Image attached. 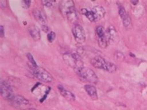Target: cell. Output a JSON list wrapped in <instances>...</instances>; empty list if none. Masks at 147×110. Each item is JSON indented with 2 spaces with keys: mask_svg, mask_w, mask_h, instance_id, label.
Wrapping results in <instances>:
<instances>
[{
  "mask_svg": "<svg viewBox=\"0 0 147 110\" xmlns=\"http://www.w3.org/2000/svg\"><path fill=\"white\" fill-rule=\"evenodd\" d=\"M92 12L94 14L95 22L100 20L104 17L105 15V10L101 6H96L92 9Z\"/></svg>",
  "mask_w": 147,
  "mask_h": 110,
  "instance_id": "8",
  "label": "cell"
},
{
  "mask_svg": "<svg viewBox=\"0 0 147 110\" xmlns=\"http://www.w3.org/2000/svg\"><path fill=\"white\" fill-rule=\"evenodd\" d=\"M58 89L59 90V92L61 95L65 97L66 99H67L69 101H74L75 100V95L71 92H69V90H66L62 85H58Z\"/></svg>",
  "mask_w": 147,
  "mask_h": 110,
  "instance_id": "9",
  "label": "cell"
},
{
  "mask_svg": "<svg viewBox=\"0 0 147 110\" xmlns=\"http://www.w3.org/2000/svg\"><path fill=\"white\" fill-rule=\"evenodd\" d=\"M123 21V24L124 25V27L127 29H130L131 28V26H132V24H131V19L129 17L128 14H127L126 16L124 17H123L121 18Z\"/></svg>",
  "mask_w": 147,
  "mask_h": 110,
  "instance_id": "18",
  "label": "cell"
},
{
  "mask_svg": "<svg viewBox=\"0 0 147 110\" xmlns=\"http://www.w3.org/2000/svg\"><path fill=\"white\" fill-rule=\"evenodd\" d=\"M42 29H43L44 30V32H47L49 30V28L46 25H42Z\"/></svg>",
  "mask_w": 147,
  "mask_h": 110,
  "instance_id": "26",
  "label": "cell"
},
{
  "mask_svg": "<svg viewBox=\"0 0 147 110\" xmlns=\"http://www.w3.org/2000/svg\"><path fill=\"white\" fill-rule=\"evenodd\" d=\"M0 30H1V37H3L5 35V32H4V27L3 25L0 26Z\"/></svg>",
  "mask_w": 147,
  "mask_h": 110,
  "instance_id": "25",
  "label": "cell"
},
{
  "mask_svg": "<svg viewBox=\"0 0 147 110\" xmlns=\"http://www.w3.org/2000/svg\"><path fill=\"white\" fill-rule=\"evenodd\" d=\"M72 33L76 42L82 43L86 39V35L83 28L80 25L77 24L72 29Z\"/></svg>",
  "mask_w": 147,
  "mask_h": 110,
  "instance_id": "7",
  "label": "cell"
},
{
  "mask_svg": "<svg viewBox=\"0 0 147 110\" xmlns=\"http://www.w3.org/2000/svg\"><path fill=\"white\" fill-rule=\"evenodd\" d=\"M14 107L20 109H26L29 107V101L21 95H15L11 101Z\"/></svg>",
  "mask_w": 147,
  "mask_h": 110,
  "instance_id": "6",
  "label": "cell"
},
{
  "mask_svg": "<svg viewBox=\"0 0 147 110\" xmlns=\"http://www.w3.org/2000/svg\"><path fill=\"white\" fill-rule=\"evenodd\" d=\"M106 35L107 36L109 41H114L118 36V33L113 25H110L106 30Z\"/></svg>",
  "mask_w": 147,
  "mask_h": 110,
  "instance_id": "15",
  "label": "cell"
},
{
  "mask_svg": "<svg viewBox=\"0 0 147 110\" xmlns=\"http://www.w3.org/2000/svg\"><path fill=\"white\" fill-rule=\"evenodd\" d=\"M91 64L96 68L105 70L110 73H114L117 70V67L114 64L106 61L101 56H97L91 61Z\"/></svg>",
  "mask_w": 147,
  "mask_h": 110,
  "instance_id": "1",
  "label": "cell"
},
{
  "mask_svg": "<svg viewBox=\"0 0 147 110\" xmlns=\"http://www.w3.org/2000/svg\"><path fill=\"white\" fill-rule=\"evenodd\" d=\"M72 7H74V3L71 0H68V1H61L60 8V10L63 13H67L68 11Z\"/></svg>",
  "mask_w": 147,
  "mask_h": 110,
  "instance_id": "14",
  "label": "cell"
},
{
  "mask_svg": "<svg viewBox=\"0 0 147 110\" xmlns=\"http://www.w3.org/2000/svg\"><path fill=\"white\" fill-rule=\"evenodd\" d=\"M27 58H28V59H29V61L30 62V63H31L32 66L33 67H37L38 66L37 63H36V61H35V60H34L33 56H32L31 54H30V53L27 54Z\"/></svg>",
  "mask_w": 147,
  "mask_h": 110,
  "instance_id": "21",
  "label": "cell"
},
{
  "mask_svg": "<svg viewBox=\"0 0 147 110\" xmlns=\"http://www.w3.org/2000/svg\"><path fill=\"white\" fill-rule=\"evenodd\" d=\"M34 17L36 18V19L42 25H44L46 24V21H47V19H46L45 15L42 13L40 11L36 9L34 11Z\"/></svg>",
  "mask_w": 147,
  "mask_h": 110,
  "instance_id": "13",
  "label": "cell"
},
{
  "mask_svg": "<svg viewBox=\"0 0 147 110\" xmlns=\"http://www.w3.org/2000/svg\"><path fill=\"white\" fill-rule=\"evenodd\" d=\"M0 92H1V95L3 99L7 101H11L15 96L13 89L8 82L5 80H2V79L1 80V83H0Z\"/></svg>",
  "mask_w": 147,
  "mask_h": 110,
  "instance_id": "5",
  "label": "cell"
},
{
  "mask_svg": "<svg viewBox=\"0 0 147 110\" xmlns=\"http://www.w3.org/2000/svg\"><path fill=\"white\" fill-rule=\"evenodd\" d=\"M106 31V30L104 29V28L103 27H102V26H98V27L96 28V34H97L98 38H100V37L105 36Z\"/></svg>",
  "mask_w": 147,
  "mask_h": 110,
  "instance_id": "19",
  "label": "cell"
},
{
  "mask_svg": "<svg viewBox=\"0 0 147 110\" xmlns=\"http://www.w3.org/2000/svg\"><path fill=\"white\" fill-rule=\"evenodd\" d=\"M116 54H117V55H116L115 56L117 57V59H119V60L124 59V56H123V55L122 53L119 52V51H117L116 52Z\"/></svg>",
  "mask_w": 147,
  "mask_h": 110,
  "instance_id": "24",
  "label": "cell"
},
{
  "mask_svg": "<svg viewBox=\"0 0 147 110\" xmlns=\"http://www.w3.org/2000/svg\"><path fill=\"white\" fill-rule=\"evenodd\" d=\"M55 1H52V0H43L42 1L43 5L47 6V7H50L52 6L53 5V3Z\"/></svg>",
  "mask_w": 147,
  "mask_h": 110,
  "instance_id": "23",
  "label": "cell"
},
{
  "mask_svg": "<svg viewBox=\"0 0 147 110\" xmlns=\"http://www.w3.org/2000/svg\"><path fill=\"white\" fill-rule=\"evenodd\" d=\"M77 75L83 80L92 83H97L98 77L94 72L88 67H82L75 69Z\"/></svg>",
  "mask_w": 147,
  "mask_h": 110,
  "instance_id": "2",
  "label": "cell"
},
{
  "mask_svg": "<svg viewBox=\"0 0 147 110\" xmlns=\"http://www.w3.org/2000/svg\"><path fill=\"white\" fill-rule=\"evenodd\" d=\"M84 89L86 90L87 93L89 95V96H90L92 100H98V96L97 90H96V89L94 86L91 85H86L84 86Z\"/></svg>",
  "mask_w": 147,
  "mask_h": 110,
  "instance_id": "10",
  "label": "cell"
},
{
  "mask_svg": "<svg viewBox=\"0 0 147 110\" xmlns=\"http://www.w3.org/2000/svg\"><path fill=\"white\" fill-rule=\"evenodd\" d=\"M66 15H67L68 20L71 23L75 24L78 19V15L76 12V9H75V7H72V8L69 9L68 12L66 13Z\"/></svg>",
  "mask_w": 147,
  "mask_h": 110,
  "instance_id": "11",
  "label": "cell"
},
{
  "mask_svg": "<svg viewBox=\"0 0 147 110\" xmlns=\"http://www.w3.org/2000/svg\"><path fill=\"white\" fill-rule=\"evenodd\" d=\"M81 12H82V14L84 15L91 22H95L94 14L91 11H88L86 9L83 8L81 10Z\"/></svg>",
  "mask_w": 147,
  "mask_h": 110,
  "instance_id": "17",
  "label": "cell"
},
{
  "mask_svg": "<svg viewBox=\"0 0 147 110\" xmlns=\"http://www.w3.org/2000/svg\"><path fill=\"white\" fill-rule=\"evenodd\" d=\"M31 69L34 76L39 81L45 83H50L53 81V78L52 75L44 68L38 66H32Z\"/></svg>",
  "mask_w": 147,
  "mask_h": 110,
  "instance_id": "3",
  "label": "cell"
},
{
  "mask_svg": "<svg viewBox=\"0 0 147 110\" xmlns=\"http://www.w3.org/2000/svg\"><path fill=\"white\" fill-rule=\"evenodd\" d=\"M130 55H131V56H133V57H135V55H133V54H131V53H130Z\"/></svg>",
  "mask_w": 147,
  "mask_h": 110,
  "instance_id": "29",
  "label": "cell"
},
{
  "mask_svg": "<svg viewBox=\"0 0 147 110\" xmlns=\"http://www.w3.org/2000/svg\"><path fill=\"white\" fill-rule=\"evenodd\" d=\"M63 59L66 64L74 68V69L83 67V63L81 60L80 56L76 54L66 53L63 55Z\"/></svg>",
  "mask_w": 147,
  "mask_h": 110,
  "instance_id": "4",
  "label": "cell"
},
{
  "mask_svg": "<svg viewBox=\"0 0 147 110\" xmlns=\"http://www.w3.org/2000/svg\"><path fill=\"white\" fill-rule=\"evenodd\" d=\"M109 43V40L108 39L107 36L106 35H106L102 37L98 38V44L99 46L101 48H106L108 43Z\"/></svg>",
  "mask_w": 147,
  "mask_h": 110,
  "instance_id": "16",
  "label": "cell"
},
{
  "mask_svg": "<svg viewBox=\"0 0 147 110\" xmlns=\"http://www.w3.org/2000/svg\"><path fill=\"white\" fill-rule=\"evenodd\" d=\"M31 4V1L30 0H23L21 1V5L23 8L24 9H29Z\"/></svg>",
  "mask_w": 147,
  "mask_h": 110,
  "instance_id": "20",
  "label": "cell"
},
{
  "mask_svg": "<svg viewBox=\"0 0 147 110\" xmlns=\"http://www.w3.org/2000/svg\"><path fill=\"white\" fill-rule=\"evenodd\" d=\"M29 110H37L36 109H34V108H30Z\"/></svg>",
  "mask_w": 147,
  "mask_h": 110,
  "instance_id": "28",
  "label": "cell"
},
{
  "mask_svg": "<svg viewBox=\"0 0 147 110\" xmlns=\"http://www.w3.org/2000/svg\"><path fill=\"white\" fill-rule=\"evenodd\" d=\"M55 32H50L48 35H47V39H48V41H49V42H52V41H54V40H55Z\"/></svg>",
  "mask_w": 147,
  "mask_h": 110,
  "instance_id": "22",
  "label": "cell"
},
{
  "mask_svg": "<svg viewBox=\"0 0 147 110\" xmlns=\"http://www.w3.org/2000/svg\"><path fill=\"white\" fill-rule=\"evenodd\" d=\"M29 32L30 36L35 41H38L40 39V30L36 25H31L29 29Z\"/></svg>",
  "mask_w": 147,
  "mask_h": 110,
  "instance_id": "12",
  "label": "cell"
},
{
  "mask_svg": "<svg viewBox=\"0 0 147 110\" xmlns=\"http://www.w3.org/2000/svg\"><path fill=\"white\" fill-rule=\"evenodd\" d=\"M131 3L133 4V5H136L138 3V0H131Z\"/></svg>",
  "mask_w": 147,
  "mask_h": 110,
  "instance_id": "27",
  "label": "cell"
}]
</instances>
